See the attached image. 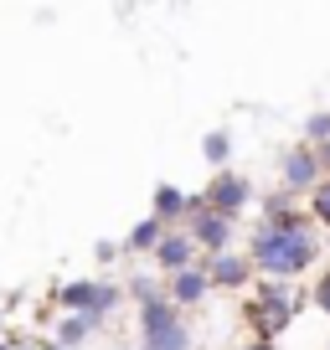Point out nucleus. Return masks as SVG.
<instances>
[{"label": "nucleus", "mask_w": 330, "mask_h": 350, "mask_svg": "<svg viewBox=\"0 0 330 350\" xmlns=\"http://www.w3.org/2000/svg\"><path fill=\"white\" fill-rule=\"evenodd\" d=\"M294 288H284V278H268L258 294H248V309H242V319H248V329H253L258 340H274L289 329V319H294Z\"/></svg>", "instance_id": "nucleus-2"}, {"label": "nucleus", "mask_w": 330, "mask_h": 350, "mask_svg": "<svg viewBox=\"0 0 330 350\" xmlns=\"http://www.w3.org/2000/svg\"><path fill=\"white\" fill-rule=\"evenodd\" d=\"M150 258L160 262L165 273H181V268H191V262H196V242H191V232H170V227H165Z\"/></svg>", "instance_id": "nucleus-9"}, {"label": "nucleus", "mask_w": 330, "mask_h": 350, "mask_svg": "<svg viewBox=\"0 0 330 350\" xmlns=\"http://www.w3.org/2000/svg\"><path fill=\"white\" fill-rule=\"evenodd\" d=\"M160 232H165V221H160V217H144V221H134V232L124 237V247H129V252H155Z\"/></svg>", "instance_id": "nucleus-13"}, {"label": "nucleus", "mask_w": 330, "mask_h": 350, "mask_svg": "<svg viewBox=\"0 0 330 350\" xmlns=\"http://www.w3.org/2000/svg\"><path fill=\"white\" fill-rule=\"evenodd\" d=\"M186 211H191V196H186L181 186H155L150 217H160L165 227H170V221H186Z\"/></svg>", "instance_id": "nucleus-11"}, {"label": "nucleus", "mask_w": 330, "mask_h": 350, "mask_svg": "<svg viewBox=\"0 0 330 350\" xmlns=\"http://www.w3.org/2000/svg\"><path fill=\"white\" fill-rule=\"evenodd\" d=\"M57 299H62L73 314H99V319H103V314L124 299V288H114V284H88V278H83V284H67Z\"/></svg>", "instance_id": "nucleus-7"}, {"label": "nucleus", "mask_w": 330, "mask_h": 350, "mask_svg": "<svg viewBox=\"0 0 330 350\" xmlns=\"http://www.w3.org/2000/svg\"><path fill=\"white\" fill-rule=\"evenodd\" d=\"M309 217H315V227L330 232V170L320 175V186L309 191Z\"/></svg>", "instance_id": "nucleus-15"}, {"label": "nucleus", "mask_w": 330, "mask_h": 350, "mask_svg": "<svg viewBox=\"0 0 330 350\" xmlns=\"http://www.w3.org/2000/svg\"><path fill=\"white\" fill-rule=\"evenodd\" d=\"M201 268H207V278H212V288H232V294H238V288H248V278H253V258H248V252H207V262H201Z\"/></svg>", "instance_id": "nucleus-8"}, {"label": "nucleus", "mask_w": 330, "mask_h": 350, "mask_svg": "<svg viewBox=\"0 0 330 350\" xmlns=\"http://www.w3.org/2000/svg\"><path fill=\"white\" fill-rule=\"evenodd\" d=\"M242 350H274V340H248Z\"/></svg>", "instance_id": "nucleus-20"}, {"label": "nucleus", "mask_w": 330, "mask_h": 350, "mask_svg": "<svg viewBox=\"0 0 330 350\" xmlns=\"http://www.w3.org/2000/svg\"><path fill=\"white\" fill-rule=\"evenodd\" d=\"M309 299H315V309H320V314H330V273L315 284V294H309Z\"/></svg>", "instance_id": "nucleus-18"}, {"label": "nucleus", "mask_w": 330, "mask_h": 350, "mask_svg": "<svg viewBox=\"0 0 330 350\" xmlns=\"http://www.w3.org/2000/svg\"><path fill=\"white\" fill-rule=\"evenodd\" d=\"M140 335H144V350H191V329L181 319V304H170L165 294L140 304Z\"/></svg>", "instance_id": "nucleus-3"}, {"label": "nucleus", "mask_w": 330, "mask_h": 350, "mask_svg": "<svg viewBox=\"0 0 330 350\" xmlns=\"http://www.w3.org/2000/svg\"><path fill=\"white\" fill-rule=\"evenodd\" d=\"M93 325H99V314H73L62 329H57V345H62V350L67 345H83V340L93 335Z\"/></svg>", "instance_id": "nucleus-14"}, {"label": "nucleus", "mask_w": 330, "mask_h": 350, "mask_svg": "<svg viewBox=\"0 0 330 350\" xmlns=\"http://www.w3.org/2000/svg\"><path fill=\"white\" fill-rule=\"evenodd\" d=\"M248 258H253V273L264 278H299L320 262V227L309 211H299L289 201V191H279L264 206V221L253 227V242H248Z\"/></svg>", "instance_id": "nucleus-1"}, {"label": "nucleus", "mask_w": 330, "mask_h": 350, "mask_svg": "<svg viewBox=\"0 0 330 350\" xmlns=\"http://www.w3.org/2000/svg\"><path fill=\"white\" fill-rule=\"evenodd\" d=\"M186 232H191V242H196L201 252H222V247L232 242V217H222V211H212L201 196H191Z\"/></svg>", "instance_id": "nucleus-6"}, {"label": "nucleus", "mask_w": 330, "mask_h": 350, "mask_svg": "<svg viewBox=\"0 0 330 350\" xmlns=\"http://www.w3.org/2000/svg\"><path fill=\"white\" fill-rule=\"evenodd\" d=\"M201 154H207L212 170H222V165L232 160V134L227 129H207V134H201Z\"/></svg>", "instance_id": "nucleus-12"}, {"label": "nucleus", "mask_w": 330, "mask_h": 350, "mask_svg": "<svg viewBox=\"0 0 330 350\" xmlns=\"http://www.w3.org/2000/svg\"><path fill=\"white\" fill-rule=\"evenodd\" d=\"M320 175H325V165H320V154H315V144H289L284 150V160H279V186L289 191V196H309V191L320 186Z\"/></svg>", "instance_id": "nucleus-4"}, {"label": "nucleus", "mask_w": 330, "mask_h": 350, "mask_svg": "<svg viewBox=\"0 0 330 350\" xmlns=\"http://www.w3.org/2000/svg\"><path fill=\"white\" fill-rule=\"evenodd\" d=\"M207 294H212V278H207V268H201V262H191V268L170 273V288H165V299H170V304H181V309L201 304Z\"/></svg>", "instance_id": "nucleus-10"}, {"label": "nucleus", "mask_w": 330, "mask_h": 350, "mask_svg": "<svg viewBox=\"0 0 330 350\" xmlns=\"http://www.w3.org/2000/svg\"><path fill=\"white\" fill-rule=\"evenodd\" d=\"M201 201H207L212 211H222V217H238V211H248V201H253V186H248V175H238V170L222 165V170H212Z\"/></svg>", "instance_id": "nucleus-5"}, {"label": "nucleus", "mask_w": 330, "mask_h": 350, "mask_svg": "<svg viewBox=\"0 0 330 350\" xmlns=\"http://www.w3.org/2000/svg\"><path fill=\"white\" fill-rule=\"evenodd\" d=\"M320 139H330V109H315L305 119V144H320Z\"/></svg>", "instance_id": "nucleus-16"}, {"label": "nucleus", "mask_w": 330, "mask_h": 350, "mask_svg": "<svg viewBox=\"0 0 330 350\" xmlns=\"http://www.w3.org/2000/svg\"><path fill=\"white\" fill-rule=\"evenodd\" d=\"M129 294H134V304H150V299H160L165 288H155L150 278H134V284H129Z\"/></svg>", "instance_id": "nucleus-17"}, {"label": "nucleus", "mask_w": 330, "mask_h": 350, "mask_svg": "<svg viewBox=\"0 0 330 350\" xmlns=\"http://www.w3.org/2000/svg\"><path fill=\"white\" fill-rule=\"evenodd\" d=\"M315 154H320V165L330 170V139H320V144H315Z\"/></svg>", "instance_id": "nucleus-19"}]
</instances>
